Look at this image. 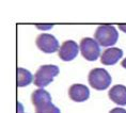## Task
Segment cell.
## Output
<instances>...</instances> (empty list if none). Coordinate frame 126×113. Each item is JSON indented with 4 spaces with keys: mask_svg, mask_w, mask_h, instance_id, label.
Here are the masks:
<instances>
[{
    "mask_svg": "<svg viewBox=\"0 0 126 113\" xmlns=\"http://www.w3.org/2000/svg\"><path fill=\"white\" fill-rule=\"evenodd\" d=\"M79 49L80 48L76 44V42L71 40L65 41L59 49V56L63 61H66V62L72 61L77 56Z\"/></svg>",
    "mask_w": 126,
    "mask_h": 113,
    "instance_id": "cell-7",
    "label": "cell"
},
{
    "mask_svg": "<svg viewBox=\"0 0 126 113\" xmlns=\"http://www.w3.org/2000/svg\"><path fill=\"white\" fill-rule=\"evenodd\" d=\"M68 96H70V98L73 101H76V102L86 101L90 97L89 87L79 83L73 84L68 89Z\"/></svg>",
    "mask_w": 126,
    "mask_h": 113,
    "instance_id": "cell-8",
    "label": "cell"
},
{
    "mask_svg": "<svg viewBox=\"0 0 126 113\" xmlns=\"http://www.w3.org/2000/svg\"><path fill=\"white\" fill-rule=\"evenodd\" d=\"M109 98L114 103H118L120 106L126 105V86L122 84H116L112 86L108 92Z\"/></svg>",
    "mask_w": 126,
    "mask_h": 113,
    "instance_id": "cell-10",
    "label": "cell"
},
{
    "mask_svg": "<svg viewBox=\"0 0 126 113\" xmlns=\"http://www.w3.org/2000/svg\"><path fill=\"white\" fill-rule=\"evenodd\" d=\"M79 48L82 56L88 61H95L100 55L99 44L91 37H84L81 40Z\"/></svg>",
    "mask_w": 126,
    "mask_h": 113,
    "instance_id": "cell-5",
    "label": "cell"
},
{
    "mask_svg": "<svg viewBox=\"0 0 126 113\" xmlns=\"http://www.w3.org/2000/svg\"><path fill=\"white\" fill-rule=\"evenodd\" d=\"M123 56V50L116 47H111L104 50L100 56V62L104 65H114Z\"/></svg>",
    "mask_w": 126,
    "mask_h": 113,
    "instance_id": "cell-9",
    "label": "cell"
},
{
    "mask_svg": "<svg viewBox=\"0 0 126 113\" xmlns=\"http://www.w3.org/2000/svg\"><path fill=\"white\" fill-rule=\"evenodd\" d=\"M35 44L37 48L45 53H53L60 49L58 40L52 34L49 33H42L40 35H37Z\"/></svg>",
    "mask_w": 126,
    "mask_h": 113,
    "instance_id": "cell-6",
    "label": "cell"
},
{
    "mask_svg": "<svg viewBox=\"0 0 126 113\" xmlns=\"http://www.w3.org/2000/svg\"><path fill=\"white\" fill-rule=\"evenodd\" d=\"M23 113H24V112H23Z\"/></svg>",
    "mask_w": 126,
    "mask_h": 113,
    "instance_id": "cell-15",
    "label": "cell"
},
{
    "mask_svg": "<svg viewBox=\"0 0 126 113\" xmlns=\"http://www.w3.org/2000/svg\"><path fill=\"white\" fill-rule=\"evenodd\" d=\"M109 113H126V110L123 108H114V109L110 110Z\"/></svg>",
    "mask_w": 126,
    "mask_h": 113,
    "instance_id": "cell-12",
    "label": "cell"
},
{
    "mask_svg": "<svg viewBox=\"0 0 126 113\" xmlns=\"http://www.w3.org/2000/svg\"><path fill=\"white\" fill-rule=\"evenodd\" d=\"M33 80V75L28 70L18 67L17 68V85L19 87L27 86Z\"/></svg>",
    "mask_w": 126,
    "mask_h": 113,
    "instance_id": "cell-11",
    "label": "cell"
},
{
    "mask_svg": "<svg viewBox=\"0 0 126 113\" xmlns=\"http://www.w3.org/2000/svg\"><path fill=\"white\" fill-rule=\"evenodd\" d=\"M121 65H122V67L126 68V58H125V59H123V61L121 62Z\"/></svg>",
    "mask_w": 126,
    "mask_h": 113,
    "instance_id": "cell-14",
    "label": "cell"
},
{
    "mask_svg": "<svg viewBox=\"0 0 126 113\" xmlns=\"http://www.w3.org/2000/svg\"><path fill=\"white\" fill-rule=\"evenodd\" d=\"M59 67L53 64H46L42 65L39 70L36 71L35 75H34V84L40 87V89H44L47 86L49 83H51L56 76L59 74Z\"/></svg>",
    "mask_w": 126,
    "mask_h": 113,
    "instance_id": "cell-2",
    "label": "cell"
},
{
    "mask_svg": "<svg viewBox=\"0 0 126 113\" xmlns=\"http://www.w3.org/2000/svg\"><path fill=\"white\" fill-rule=\"evenodd\" d=\"M94 37L100 46L108 47L114 45L116 43L119 39V33L115 27L111 26V25H103V26L96 28Z\"/></svg>",
    "mask_w": 126,
    "mask_h": 113,
    "instance_id": "cell-3",
    "label": "cell"
},
{
    "mask_svg": "<svg viewBox=\"0 0 126 113\" xmlns=\"http://www.w3.org/2000/svg\"><path fill=\"white\" fill-rule=\"evenodd\" d=\"M31 101L35 107V113H61L60 109L51 102V96L44 89L33 91Z\"/></svg>",
    "mask_w": 126,
    "mask_h": 113,
    "instance_id": "cell-1",
    "label": "cell"
},
{
    "mask_svg": "<svg viewBox=\"0 0 126 113\" xmlns=\"http://www.w3.org/2000/svg\"><path fill=\"white\" fill-rule=\"evenodd\" d=\"M89 84L97 91H104L111 84V76L105 68H94L88 76Z\"/></svg>",
    "mask_w": 126,
    "mask_h": 113,
    "instance_id": "cell-4",
    "label": "cell"
},
{
    "mask_svg": "<svg viewBox=\"0 0 126 113\" xmlns=\"http://www.w3.org/2000/svg\"><path fill=\"white\" fill-rule=\"evenodd\" d=\"M119 29L126 33V25H125V26H124V25H119Z\"/></svg>",
    "mask_w": 126,
    "mask_h": 113,
    "instance_id": "cell-13",
    "label": "cell"
}]
</instances>
